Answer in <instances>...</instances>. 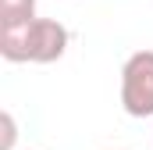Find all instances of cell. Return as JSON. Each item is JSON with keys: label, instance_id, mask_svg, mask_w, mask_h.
<instances>
[{"label": "cell", "instance_id": "cell-2", "mask_svg": "<svg viewBox=\"0 0 153 150\" xmlns=\"http://www.w3.org/2000/svg\"><path fill=\"white\" fill-rule=\"evenodd\" d=\"M121 107L128 118L153 114V50H135L121 64Z\"/></svg>", "mask_w": 153, "mask_h": 150}, {"label": "cell", "instance_id": "cell-3", "mask_svg": "<svg viewBox=\"0 0 153 150\" xmlns=\"http://www.w3.org/2000/svg\"><path fill=\"white\" fill-rule=\"evenodd\" d=\"M36 18V0H0V29L25 25Z\"/></svg>", "mask_w": 153, "mask_h": 150}, {"label": "cell", "instance_id": "cell-4", "mask_svg": "<svg viewBox=\"0 0 153 150\" xmlns=\"http://www.w3.org/2000/svg\"><path fill=\"white\" fill-rule=\"evenodd\" d=\"M0 129H4L0 150H14V140H18V125H14V114H11V111H4V114H0Z\"/></svg>", "mask_w": 153, "mask_h": 150}, {"label": "cell", "instance_id": "cell-1", "mask_svg": "<svg viewBox=\"0 0 153 150\" xmlns=\"http://www.w3.org/2000/svg\"><path fill=\"white\" fill-rule=\"evenodd\" d=\"M71 32L57 18H32L25 25L0 29V54L11 64H53L68 54Z\"/></svg>", "mask_w": 153, "mask_h": 150}]
</instances>
